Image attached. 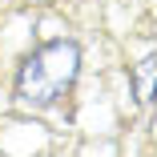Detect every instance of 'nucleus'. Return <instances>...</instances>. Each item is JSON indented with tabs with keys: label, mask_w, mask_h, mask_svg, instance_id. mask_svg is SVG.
Returning <instances> with one entry per match:
<instances>
[{
	"label": "nucleus",
	"mask_w": 157,
	"mask_h": 157,
	"mask_svg": "<svg viewBox=\"0 0 157 157\" xmlns=\"http://www.w3.org/2000/svg\"><path fill=\"white\" fill-rule=\"evenodd\" d=\"M77 73H81V48L73 40H48L20 65L16 101L24 109H48L73 89Z\"/></svg>",
	"instance_id": "obj_1"
},
{
	"label": "nucleus",
	"mask_w": 157,
	"mask_h": 157,
	"mask_svg": "<svg viewBox=\"0 0 157 157\" xmlns=\"http://www.w3.org/2000/svg\"><path fill=\"white\" fill-rule=\"evenodd\" d=\"M153 73H157V60L145 56L141 65H137V77H133V81H137V101H141V105L153 101Z\"/></svg>",
	"instance_id": "obj_2"
}]
</instances>
